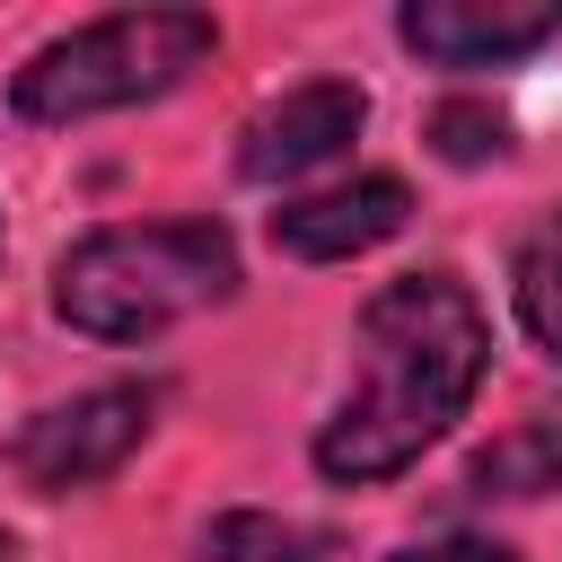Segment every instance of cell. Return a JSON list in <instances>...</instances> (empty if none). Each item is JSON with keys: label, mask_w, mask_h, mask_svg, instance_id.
<instances>
[{"label": "cell", "mask_w": 562, "mask_h": 562, "mask_svg": "<svg viewBox=\"0 0 562 562\" xmlns=\"http://www.w3.org/2000/svg\"><path fill=\"white\" fill-rule=\"evenodd\" d=\"M211 53H220L211 9H114V18H88L53 44H35L9 79V105L26 123H97V114L167 97Z\"/></svg>", "instance_id": "3957f363"}, {"label": "cell", "mask_w": 562, "mask_h": 562, "mask_svg": "<svg viewBox=\"0 0 562 562\" xmlns=\"http://www.w3.org/2000/svg\"><path fill=\"white\" fill-rule=\"evenodd\" d=\"M395 562H518V553L492 536H430V544H404Z\"/></svg>", "instance_id": "7c38bea8"}, {"label": "cell", "mask_w": 562, "mask_h": 562, "mask_svg": "<svg viewBox=\"0 0 562 562\" xmlns=\"http://www.w3.org/2000/svg\"><path fill=\"white\" fill-rule=\"evenodd\" d=\"M430 149L448 158V167H483V158H501L509 149V114H492V105H474V97H448V105H430Z\"/></svg>", "instance_id": "8fae6325"}, {"label": "cell", "mask_w": 562, "mask_h": 562, "mask_svg": "<svg viewBox=\"0 0 562 562\" xmlns=\"http://www.w3.org/2000/svg\"><path fill=\"white\" fill-rule=\"evenodd\" d=\"M483 369H492V316L457 272L386 281L351 325V378L316 430V474L342 492L395 483L465 422Z\"/></svg>", "instance_id": "6da1fadb"}, {"label": "cell", "mask_w": 562, "mask_h": 562, "mask_svg": "<svg viewBox=\"0 0 562 562\" xmlns=\"http://www.w3.org/2000/svg\"><path fill=\"white\" fill-rule=\"evenodd\" d=\"M149 422H158V386H140V378H123V386H88V395H70V404H44L26 430H18V474H26V492H97V483H114L123 465H132V448L149 439Z\"/></svg>", "instance_id": "277c9868"}, {"label": "cell", "mask_w": 562, "mask_h": 562, "mask_svg": "<svg viewBox=\"0 0 562 562\" xmlns=\"http://www.w3.org/2000/svg\"><path fill=\"white\" fill-rule=\"evenodd\" d=\"M395 35L430 70H509L562 35V0H404Z\"/></svg>", "instance_id": "8992f818"}, {"label": "cell", "mask_w": 562, "mask_h": 562, "mask_svg": "<svg viewBox=\"0 0 562 562\" xmlns=\"http://www.w3.org/2000/svg\"><path fill=\"white\" fill-rule=\"evenodd\" d=\"M220 299H237V237L220 220L88 228L53 263V316L88 342H158Z\"/></svg>", "instance_id": "7a4b0ae2"}, {"label": "cell", "mask_w": 562, "mask_h": 562, "mask_svg": "<svg viewBox=\"0 0 562 562\" xmlns=\"http://www.w3.org/2000/svg\"><path fill=\"white\" fill-rule=\"evenodd\" d=\"M509 299H518V325L536 334V351L562 360V211L544 228H527V246L509 263Z\"/></svg>", "instance_id": "30bf717a"}, {"label": "cell", "mask_w": 562, "mask_h": 562, "mask_svg": "<svg viewBox=\"0 0 562 562\" xmlns=\"http://www.w3.org/2000/svg\"><path fill=\"white\" fill-rule=\"evenodd\" d=\"M404 220H413V184L378 167V176H342V184H325V193L281 202V211H272V246L299 255V263H351V255L386 246Z\"/></svg>", "instance_id": "52a82bcc"}, {"label": "cell", "mask_w": 562, "mask_h": 562, "mask_svg": "<svg viewBox=\"0 0 562 562\" xmlns=\"http://www.w3.org/2000/svg\"><path fill=\"white\" fill-rule=\"evenodd\" d=\"M465 492H483V501L562 492V404H544V413H527L518 430H501V439L465 465Z\"/></svg>", "instance_id": "ba28073f"}, {"label": "cell", "mask_w": 562, "mask_h": 562, "mask_svg": "<svg viewBox=\"0 0 562 562\" xmlns=\"http://www.w3.org/2000/svg\"><path fill=\"white\" fill-rule=\"evenodd\" d=\"M202 562H342V536L272 518V509H228L202 527Z\"/></svg>", "instance_id": "9c48e42d"}, {"label": "cell", "mask_w": 562, "mask_h": 562, "mask_svg": "<svg viewBox=\"0 0 562 562\" xmlns=\"http://www.w3.org/2000/svg\"><path fill=\"white\" fill-rule=\"evenodd\" d=\"M0 562H9V536H0Z\"/></svg>", "instance_id": "4fadbf2b"}, {"label": "cell", "mask_w": 562, "mask_h": 562, "mask_svg": "<svg viewBox=\"0 0 562 562\" xmlns=\"http://www.w3.org/2000/svg\"><path fill=\"white\" fill-rule=\"evenodd\" d=\"M369 123V97L351 79H299L290 97L255 105L237 132V176L246 184H299L316 167H334Z\"/></svg>", "instance_id": "5b68a950"}]
</instances>
